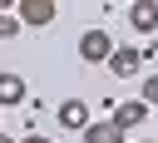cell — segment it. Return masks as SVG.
Wrapping results in <instances>:
<instances>
[{
	"label": "cell",
	"mask_w": 158,
	"mask_h": 143,
	"mask_svg": "<svg viewBox=\"0 0 158 143\" xmlns=\"http://www.w3.org/2000/svg\"><path fill=\"white\" fill-rule=\"evenodd\" d=\"M109 54H114V35H109V30L94 25V30L79 35V59H84V64H109Z\"/></svg>",
	"instance_id": "6da1fadb"
},
{
	"label": "cell",
	"mask_w": 158,
	"mask_h": 143,
	"mask_svg": "<svg viewBox=\"0 0 158 143\" xmlns=\"http://www.w3.org/2000/svg\"><path fill=\"white\" fill-rule=\"evenodd\" d=\"M138 69H143V49H133V44H114V54H109V74L133 79Z\"/></svg>",
	"instance_id": "7a4b0ae2"
},
{
	"label": "cell",
	"mask_w": 158,
	"mask_h": 143,
	"mask_svg": "<svg viewBox=\"0 0 158 143\" xmlns=\"http://www.w3.org/2000/svg\"><path fill=\"white\" fill-rule=\"evenodd\" d=\"M54 15H59V5H54V0H20V10H15V20H20V25H35V30H40V25H49Z\"/></svg>",
	"instance_id": "3957f363"
},
{
	"label": "cell",
	"mask_w": 158,
	"mask_h": 143,
	"mask_svg": "<svg viewBox=\"0 0 158 143\" xmlns=\"http://www.w3.org/2000/svg\"><path fill=\"white\" fill-rule=\"evenodd\" d=\"M143 118H148V104H143V99H123V104H114V118H109V123H114L118 133H128V128H138Z\"/></svg>",
	"instance_id": "277c9868"
},
{
	"label": "cell",
	"mask_w": 158,
	"mask_h": 143,
	"mask_svg": "<svg viewBox=\"0 0 158 143\" xmlns=\"http://www.w3.org/2000/svg\"><path fill=\"white\" fill-rule=\"evenodd\" d=\"M54 113H59V128H74V133H84V128L94 123V118H89V104H84V99H64V104H59Z\"/></svg>",
	"instance_id": "5b68a950"
},
{
	"label": "cell",
	"mask_w": 158,
	"mask_h": 143,
	"mask_svg": "<svg viewBox=\"0 0 158 143\" xmlns=\"http://www.w3.org/2000/svg\"><path fill=\"white\" fill-rule=\"evenodd\" d=\"M30 99V84L20 79V74H10V69H0V108H20Z\"/></svg>",
	"instance_id": "8992f818"
},
{
	"label": "cell",
	"mask_w": 158,
	"mask_h": 143,
	"mask_svg": "<svg viewBox=\"0 0 158 143\" xmlns=\"http://www.w3.org/2000/svg\"><path fill=\"white\" fill-rule=\"evenodd\" d=\"M128 25H133L138 35H153V30H158V5H153V0H133V5H128Z\"/></svg>",
	"instance_id": "52a82bcc"
},
{
	"label": "cell",
	"mask_w": 158,
	"mask_h": 143,
	"mask_svg": "<svg viewBox=\"0 0 158 143\" xmlns=\"http://www.w3.org/2000/svg\"><path fill=\"white\" fill-rule=\"evenodd\" d=\"M84 143H123V133L104 118V123H89V128H84Z\"/></svg>",
	"instance_id": "ba28073f"
},
{
	"label": "cell",
	"mask_w": 158,
	"mask_h": 143,
	"mask_svg": "<svg viewBox=\"0 0 158 143\" xmlns=\"http://www.w3.org/2000/svg\"><path fill=\"white\" fill-rule=\"evenodd\" d=\"M15 35H20V20L10 10H0V39H15Z\"/></svg>",
	"instance_id": "9c48e42d"
},
{
	"label": "cell",
	"mask_w": 158,
	"mask_h": 143,
	"mask_svg": "<svg viewBox=\"0 0 158 143\" xmlns=\"http://www.w3.org/2000/svg\"><path fill=\"white\" fill-rule=\"evenodd\" d=\"M138 99H143V104H148V108H153V104H158V74H148V79H143V94H138Z\"/></svg>",
	"instance_id": "30bf717a"
},
{
	"label": "cell",
	"mask_w": 158,
	"mask_h": 143,
	"mask_svg": "<svg viewBox=\"0 0 158 143\" xmlns=\"http://www.w3.org/2000/svg\"><path fill=\"white\" fill-rule=\"evenodd\" d=\"M15 143H54V138H40V133H25V138H15Z\"/></svg>",
	"instance_id": "8fae6325"
},
{
	"label": "cell",
	"mask_w": 158,
	"mask_h": 143,
	"mask_svg": "<svg viewBox=\"0 0 158 143\" xmlns=\"http://www.w3.org/2000/svg\"><path fill=\"white\" fill-rule=\"evenodd\" d=\"M0 143H15V138H5V133H0Z\"/></svg>",
	"instance_id": "7c38bea8"
},
{
	"label": "cell",
	"mask_w": 158,
	"mask_h": 143,
	"mask_svg": "<svg viewBox=\"0 0 158 143\" xmlns=\"http://www.w3.org/2000/svg\"><path fill=\"white\" fill-rule=\"evenodd\" d=\"M138 143H153V138H138Z\"/></svg>",
	"instance_id": "4fadbf2b"
}]
</instances>
